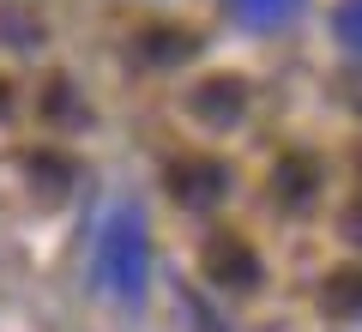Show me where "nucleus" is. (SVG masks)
Masks as SVG:
<instances>
[{"label": "nucleus", "mask_w": 362, "mask_h": 332, "mask_svg": "<svg viewBox=\"0 0 362 332\" xmlns=\"http://www.w3.org/2000/svg\"><path fill=\"white\" fill-rule=\"evenodd\" d=\"M145 278H151V230L133 205H115L97 230V284L115 290L121 302H133L145 290Z\"/></svg>", "instance_id": "obj_1"}, {"label": "nucleus", "mask_w": 362, "mask_h": 332, "mask_svg": "<svg viewBox=\"0 0 362 332\" xmlns=\"http://www.w3.org/2000/svg\"><path fill=\"white\" fill-rule=\"evenodd\" d=\"M187 103H194V115L206 121V127H242L247 121V79L218 73V79H206Z\"/></svg>", "instance_id": "obj_2"}, {"label": "nucleus", "mask_w": 362, "mask_h": 332, "mask_svg": "<svg viewBox=\"0 0 362 332\" xmlns=\"http://www.w3.org/2000/svg\"><path fill=\"white\" fill-rule=\"evenodd\" d=\"M206 278L223 284V290H247V284H259V260L247 242H235V236H218V242L206 248Z\"/></svg>", "instance_id": "obj_3"}, {"label": "nucleus", "mask_w": 362, "mask_h": 332, "mask_svg": "<svg viewBox=\"0 0 362 332\" xmlns=\"http://www.w3.org/2000/svg\"><path fill=\"white\" fill-rule=\"evenodd\" d=\"M169 188H175L181 205H211V200H223V188H230V169L211 164V157H187V164L169 169Z\"/></svg>", "instance_id": "obj_4"}, {"label": "nucleus", "mask_w": 362, "mask_h": 332, "mask_svg": "<svg viewBox=\"0 0 362 332\" xmlns=\"http://www.w3.org/2000/svg\"><path fill=\"white\" fill-rule=\"evenodd\" d=\"M302 13V0H230V18L242 30H278Z\"/></svg>", "instance_id": "obj_5"}, {"label": "nucleus", "mask_w": 362, "mask_h": 332, "mask_svg": "<svg viewBox=\"0 0 362 332\" xmlns=\"http://www.w3.org/2000/svg\"><path fill=\"white\" fill-rule=\"evenodd\" d=\"M332 37L344 42L350 55H362V0H338V13H332Z\"/></svg>", "instance_id": "obj_6"}]
</instances>
